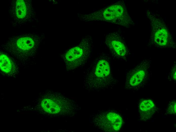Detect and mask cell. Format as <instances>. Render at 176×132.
I'll list each match as a JSON object with an SVG mask.
<instances>
[{"instance_id":"9","label":"cell","mask_w":176,"mask_h":132,"mask_svg":"<svg viewBox=\"0 0 176 132\" xmlns=\"http://www.w3.org/2000/svg\"><path fill=\"white\" fill-rule=\"evenodd\" d=\"M13 1L10 7L11 18L15 26L23 24L32 19L34 15L33 7L29 1Z\"/></svg>"},{"instance_id":"5","label":"cell","mask_w":176,"mask_h":132,"mask_svg":"<svg viewBox=\"0 0 176 132\" xmlns=\"http://www.w3.org/2000/svg\"><path fill=\"white\" fill-rule=\"evenodd\" d=\"M93 42L91 36L85 37L78 44L62 56L67 70L75 69L85 63L92 52Z\"/></svg>"},{"instance_id":"7","label":"cell","mask_w":176,"mask_h":132,"mask_svg":"<svg viewBox=\"0 0 176 132\" xmlns=\"http://www.w3.org/2000/svg\"><path fill=\"white\" fill-rule=\"evenodd\" d=\"M91 123L97 129L107 132H117L123 123L121 116L113 110L101 111L92 115Z\"/></svg>"},{"instance_id":"1","label":"cell","mask_w":176,"mask_h":132,"mask_svg":"<svg viewBox=\"0 0 176 132\" xmlns=\"http://www.w3.org/2000/svg\"><path fill=\"white\" fill-rule=\"evenodd\" d=\"M84 86L87 90H104L113 87L116 80L112 71L110 57L102 52L85 71Z\"/></svg>"},{"instance_id":"12","label":"cell","mask_w":176,"mask_h":132,"mask_svg":"<svg viewBox=\"0 0 176 132\" xmlns=\"http://www.w3.org/2000/svg\"><path fill=\"white\" fill-rule=\"evenodd\" d=\"M0 67L1 71L6 74H13L17 71L16 68L13 62L6 54L1 53Z\"/></svg>"},{"instance_id":"8","label":"cell","mask_w":176,"mask_h":132,"mask_svg":"<svg viewBox=\"0 0 176 132\" xmlns=\"http://www.w3.org/2000/svg\"><path fill=\"white\" fill-rule=\"evenodd\" d=\"M150 64L149 60H144L128 72L126 76V89L137 90L142 87L148 78Z\"/></svg>"},{"instance_id":"14","label":"cell","mask_w":176,"mask_h":132,"mask_svg":"<svg viewBox=\"0 0 176 132\" xmlns=\"http://www.w3.org/2000/svg\"><path fill=\"white\" fill-rule=\"evenodd\" d=\"M171 71V76L172 78L174 80H176V65H175L173 67Z\"/></svg>"},{"instance_id":"13","label":"cell","mask_w":176,"mask_h":132,"mask_svg":"<svg viewBox=\"0 0 176 132\" xmlns=\"http://www.w3.org/2000/svg\"><path fill=\"white\" fill-rule=\"evenodd\" d=\"M176 101H174L172 102L169 104L167 112L169 114H175L176 113Z\"/></svg>"},{"instance_id":"10","label":"cell","mask_w":176,"mask_h":132,"mask_svg":"<svg viewBox=\"0 0 176 132\" xmlns=\"http://www.w3.org/2000/svg\"><path fill=\"white\" fill-rule=\"evenodd\" d=\"M105 43L110 54L114 57L125 60L128 55V50L124 40L119 33L117 31L107 34Z\"/></svg>"},{"instance_id":"2","label":"cell","mask_w":176,"mask_h":132,"mask_svg":"<svg viewBox=\"0 0 176 132\" xmlns=\"http://www.w3.org/2000/svg\"><path fill=\"white\" fill-rule=\"evenodd\" d=\"M84 21H103L127 27L134 22L123 1H119L91 13L81 15Z\"/></svg>"},{"instance_id":"3","label":"cell","mask_w":176,"mask_h":132,"mask_svg":"<svg viewBox=\"0 0 176 132\" xmlns=\"http://www.w3.org/2000/svg\"><path fill=\"white\" fill-rule=\"evenodd\" d=\"M40 106L45 113L63 117L74 116L78 109L75 101L58 93L45 94Z\"/></svg>"},{"instance_id":"4","label":"cell","mask_w":176,"mask_h":132,"mask_svg":"<svg viewBox=\"0 0 176 132\" xmlns=\"http://www.w3.org/2000/svg\"><path fill=\"white\" fill-rule=\"evenodd\" d=\"M41 38L31 34H24L11 37L4 46L5 50L14 58L26 60L34 55Z\"/></svg>"},{"instance_id":"11","label":"cell","mask_w":176,"mask_h":132,"mask_svg":"<svg viewBox=\"0 0 176 132\" xmlns=\"http://www.w3.org/2000/svg\"><path fill=\"white\" fill-rule=\"evenodd\" d=\"M139 108L141 119L146 121L150 119L154 114L156 107L151 100H144L140 103Z\"/></svg>"},{"instance_id":"6","label":"cell","mask_w":176,"mask_h":132,"mask_svg":"<svg viewBox=\"0 0 176 132\" xmlns=\"http://www.w3.org/2000/svg\"><path fill=\"white\" fill-rule=\"evenodd\" d=\"M146 14L150 25L151 42L159 47H173L175 44L162 19L150 11H146Z\"/></svg>"}]
</instances>
